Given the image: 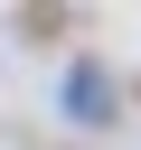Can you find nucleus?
Listing matches in <instances>:
<instances>
[{
  "label": "nucleus",
  "instance_id": "f257e3e1",
  "mask_svg": "<svg viewBox=\"0 0 141 150\" xmlns=\"http://www.w3.org/2000/svg\"><path fill=\"white\" fill-rule=\"evenodd\" d=\"M113 103H122L113 75H103L94 56H75V66H66V112H75V122H113Z\"/></svg>",
  "mask_w": 141,
  "mask_h": 150
}]
</instances>
